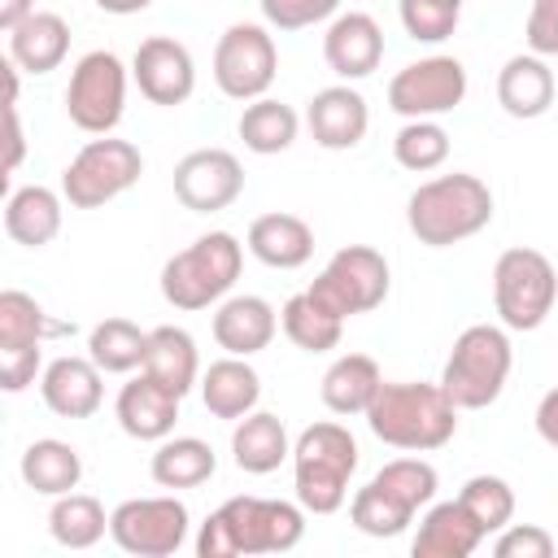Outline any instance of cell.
<instances>
[{
    "label": "cell",
    "instance_id": "1",
    "mask_svg": "<svg viewBox=\"0 0 558 558\" xmlns=\"http://www.w3.org/2000/svg\"><path fill=\"white\" fill-rule=\"evenodd\" d=\"M305 536V506L283 497H227L196 532L201 558L288 554Z\"/></svg>",
    "mask_w": 558,
    "mask_h": 558
},
{
    "label": "cell",
    "instance_id": "2",
    "mask_svg": "<svg viewBox=\"0 0 558 558\" xmlns=\"http://www.w3.org/2000/svg\"><path fill=\"white\" fill-rule=\"evenodd\" d=\"M366 423L375 432V440L405 449V453H432L440 445L453 440L458 432V405L449 401V392L440 384H423V379H397V384H379Z\"/></svg>",
    "mask_w": 558,
    "mask_h": 558
},
{
    "label": "cell",
    "instance_id": "3",
    "mask_svg": "<svg viewBox=\"0 0 558 558\" xmlns=\"http://www.w3.org/2000/svg\"><path fill=\"white\" fill-rule=\"evenodd\" d=\"M405 222H410L414 240L427 248L462 244L493 222V192L480 174H466V170L436 174L410 192Z\"/></svg>",
    "mask_w": 558,
    "mask_h": 558
},
{
    "label": "cell",
    "instance_id": "4",
    "mask_svg": "<svg viewBox=\"0 0 558 558\" xmlns=\"http://www.w3.org/2000/svg\"><path fill=\"white\" fill-rule=\"evenodd\" d=\"M357 471V440L344 423H310L292 445V488L305 514H336L349 501V480Z\"/></svg>",
    "mask_w": 558,
    "mask_h": 558
},
{
    "label": "cell",
    "instance_id": "5",
    "mask_svg": "<svg viewBox=\"0 0 558 558\" xmlns=\"http://www.w3.org/2000/svg\"><path fill=\"white\" fill-rule=\"evenodd\" d=\"M240 266L244 244L231 231H209L161 266V296L174 310H209L235 288Z\"/></svg>",
    "mask_w": 558,
    "mask_h": 558
},
{
    "label": "cell",
    "instance_id": "6",
    "mask_svg": "<svg viewBox=\"0 0 558 558\" xmlns=\"http://www.w3.org/2000/svg\"><path fill=\"white\" fill-rule=\"evenodd\" d=\"M510 366H514V349H510L506 327L471 323L445 357L440 388L449 392V401L458 410H484L501 397V388L510 379Z\"/></svg>",
    "mask_w": 558,
    "mask_h": 558
},
{
    "label": "cell",
    "instance_id": "7",
    "mask_svg": "<svg viewBox=\"0 0 558 558\" xmlns=\"http://www.w3.org/2000/svg\"><path fill=\"white\" fill-rule=\"evenodd\" d=\"M558 301V275L554 262L541 248H506L493 266V305L501 327L510 331H536Z\"/></svg>",
    "mask_w": 558,
    "mask_h": 558
},
{
    "label": "cell",
    "instance_id": "8",
    "mask_svg": "<svg viewBox=\"0 0 558 558\" xmlns=\"http://www.w3.org/2000/svg\"><path fill=\"white\" fill-rule=\"evenodd\" d=\"M144 174V157L131 140H113V135H100V140H87L70 166L61 170V196L74 205V209H100L109 205L113 196L131 192Z\"/></svg>",
    "mask_w": 558,
    "mask_h": 558
},
{
    "label": "cell",
    "instance_id": "9",
    "mask_svg": "<svg viewBox=\"0 0 558 558\" xmlns=\"http://www.w3.org/2000/svg\"><path fill=\"white\" fill-rule=\"evenodd\" d=\"M388 288H392L388 257L379 248H371V244H344L318 270V279L310 283V296L318 305H327L336 318H353V314L379 310Z\"/></svg>",
    "mask_w": 558,
    "mask_h": 558
},
{
    "label": "cell",
    "instance_id": "10",
    "mask_svg": "<svg viewBox=\"0 0 558 558\" xmlns=\"http://www.w3.org/2000/svg\"><path fill=\"white\" fill-rule=\"evenodd\" d=\"M126 109V65L118 52L96 48L78 57L65 83V113L87 135H109Z\"/></svg>",
    "mask_w": 558,
    "mask_h": 558
},
{
    "label": "cell",
    "instance_id": "11",
    "mask_svg": "<svg viewBox=\"0 0 558 558\" xmlns=\"http://www.w3.org/2000/svg\"><path fill=\"white\" fill-rule=\"evenodd\" d=\"M279 74V48H275V35L257 22H231L222 35H218V48H214V83L222 96L231 100H257L270 92Z\"/></svg>",
    "mask_w": 558,
    "mask_h": 558
},
{
    "label": "cell",
    "instance_id": "12",
    "mask_svg": "<svg viewBox=\"0 0 558 558\" xmlns=\"http://www.w3.org/2000/svg\"><path fill=\"white\" fill-rule=\"evenodd\" d=\"M192 527L187 506L170 493V497H131L109 514V536L118 549L135 554V558H170L183 549Z\"/></svg>",
    "mask_w": 558,
    "mask_h": 558
},
{
    "label": "cell",
    "instance_id": "13",
    "mask_svg": "<svg viewBox=\"0 0 558 558\" xmlns=\"http://www.w3.org/2000/svg\"><path fill=\"white\" fill-rule=\"evenodd\" d=\"M466 100V65L458 57H418L388 78V109L410 118H440Z\"/></svg>",
    "mask_w": 558,
    "mask_h": 558
},
{
    "label": "cell",
    "instance_id": "14",
    "mask_svg": "<svg viewBox=\"0 0 558 558\" xmlns=\"http://www.w3.org/2000/svg\"><path fill=\"white\" fill-rule=\"evenodd\" d=\"M244 192V166L227 148H192L174 166V196L192 214H218Z\"/></svg>",
    "mask_w": 558,
    "mask_h": 558
},
{
    "label": "cell",
    "instance_id": "15",
    "mask_svg": "<svg viewBox=\"0 0 558 558\" xmlns=\"http://www.w3.org/2000/svg\"><path fill=\"white\" fill-rule=\"evenodd\" d=\"M131 78L148 105L174 109L196 92V61L174 35H148L131 57Z\"/></svg>",
    "mask_w": 558,
    "mask_h": 558
},
{
    "label": "cell",
    "instance_id": "16",
    "mask_svg": "<svg viewBox=\"0 0 558 558\" xmlns=\"http://www.w3.org/2000/svg\"><path fill=\"white\" fill-rule=\"evenodd\" d=\"M323 61L344 83H357V78L375 74L379 61H384V31H379V22L371 13H362V9L336 13L327 22V35H323Z\"/></svg>",
    "mask_w": 558,
    "mask_h": 558
},
{
    "label": "cell",
    "instance_id": "17",
    "mask_svg": "<svg viewBox=\"0 0 558 558\" xmlns=\"http://www.w3.org/2000/svg\"><path fill=\"white\" fill-rule=\"evenodd\" d=\"M305 126L314 135L318 148L327 153H344V148H357L366 126H371V109H366V96L349 83H336V87H323L310 96L305 105Z\"/></svg>",
    "mask_w": 558,
    "mask_h": 558
},
{
    "label": "cell",
    "instance_id": "18",
    "mask_svg": "<svg viewBox=\"0 0 558 558\" xmlns=\"http://www.w3.org/2000/svg\"><path fill=\"white\" fill-rule=\"evenodd\" d=\"M100 366L92 357H52L39 375V397L57 418H92L105 401V384H100Z\"/></svg>",
    "mask_w": 558,
    "mask_h": 558
},
{
    "label": "cell",
    "instance_id": "19",
    "mask_svg": "<svg viewBox=\"0 0 558 558\" xmlns=\"http://www.w3.org/2000/svg\"><path fill=\"white\" fill-rule=\"evenodd\" d=\"M179 401L183 397H174L166 384H157L148 371H140L131 384H122L113 414L131 440H166L179 423Z\"/></svg>",
    "mask_w": 558,
    "mask_h": 558
},
{
    "label": "cell",
    "instance_id": "20",
    "mask_svg": "<svg viewBox=\"0 0 558 558\" xmlns=\"http://www.w3.org/2000/svg\"><path fill=\"white\" fill-rule=\"evenodd\" d=\"M275 331H279V314L266 296L240 292V296H222L214 310V340L235 357L262 353L275 340Z\"/></svg>",
    "mask_w": 558,
    "mask_h": 558
},
{
    "label": "cell",
    "instance_id": "21",
    "mask_svg": "<svg viewBox=\"0 0 558 558\" xmlns=\"http://www.w3.org/2000/svg\"><path fill=\"white\" fill-rule=\"evenodd\" d=\"M484 541V527L471 519V510L453 497V501H432L427 514L418 519V532L410 541L414 558H466L475 554Z\"/></svg>",
    "mask_w": 558,
    "mask_h": 558
},
{
    "label": "cell",
    "instance_id": "22",
    "mask_svg": "<svg viewBox=\"0 0 558 558\" xmlns=\"http://www.w3.org/2000/svg\"><path fill=\"white\" fill-rule=\"evenodd\" d=\"M554 92H558L554 70H549V61L536 57V52H519V57H510V61L497 70V105H501L510 118L532 122V118L549 113Z\"/></svg>",
    "mask_w": 558,
    "mask_h": 558
},
{
    "label": "cell",
    "instance_id": "23",
    "mask_svg": "<svg viewBox=\"0 0 558 558\" xmlns=\"http://www.w3.org/2000/svg\"><path fill=\"white\" fill-rule=\"evenodd\" d=\"M196 388H201L205 410L214 418H227V423L253 414L257 401H262V375L248 366V357H235V353L209 362V371H201Z\"/></svg>",
    "mask_w": 558,
    "mask_h": 558
},
{
    "label": "cell",
    "instance_id": "24",
    "mask_svg": "<svg viewBox=\"0 0 558 558\" xmlns=\"http://www.w3.org/2000/svg\"><path fill=\"white\" fill-rule=\"evenodd\" d=\"M248 253L270 270H296L314 257V227L296 214H262L248 222Z\"/></svg>",
    "mask_w": 558,
    "mask_h": 558
},
{
    "label": "cell",
    "instance_id": "25",
    "mask_svg": "<svg viewBox=\"0 0 558 558\" xmlns=\"http://www.w3.org/2000/svg\"><path fill=\"white\" fill-rule=\"evenodd\" d=\"M231 458L244 475H270L292 458V440L279 414L270 410H253L244 418H235L231 427Z\"/></svg>",
    "mask_w": 558,
    "mask_h": 558
},
{
    "label": "cell",
    "instance_id": "26",
    "mask_svg": "<svg viewBox=\"0 0 558 558\" xmlns=\"http://www.w3.org/2000/svg\"><path fill=\"white\" fill-rule=\"evenodd\" d=\"M61 192L44 187V183H26V187H13L9 201H4V231L13 244L22 248H44L57 240L61 231Z\"/></svg>",
    "mask_w": 558,
    "mask_h": 558
},
{
    "label": "cell",
    "instance_id": "27",
    "mask_svg": "<svg viewBox=\"0 0 558 558\" xmlns=\"http://www.w3.org/2000/svg\"><path fill=\"white\" fill-rule=\"evenodd\" d=\"M379 384H384V375H379V362H375L371 353H340V357L323 371L318 392H323V405H327L331 414L349 418V414H366V410H371Z\"/></svg>",
    "mask_w": 558,
    "mask_h": 558
},
{
    "label": "cell",
    "instance_id": "28",
    "mask_svg": "<svg viewBox=\"0 0 558 558\" xmlns=\"http://www.w3.org/2000/svg\"><path fill=\"white\" fill-rule=\"evenodd\" d=\"M70 52V22L61 13L35 9L22 26L9 31V57L26 74H52Z\"/></svg>",
    "mask_w": 558,
    "mask_h": 558
},
{
    "label": "cell",
    "instance_id": "29",
    "mask_svg": "<svg viewBox=\"0 0 558 558\" xmlns=\"http://www.w3.org/2000/svg\"><path fill=\"white\" fill-rule=\"evenodd\" d=\"M157 384H166L174 397H187L201 384V353L196 340L183 327H153L148 331V349H144V366Z\"/></svg>",
    "mask_w": 558,
    "mask_h": 558
},
{
    "label": "cell",
    "instance_id": "30",
    "mask_svg": "<svg viewBox=\"0 0 558 558\" xmlns=\"http://www.w3.org/2000/svg\"><path fill=\"white\" fill-rule=\"evenodd\" d=\"M214 471H218L214 445L201 440V436H174V432H170L166 440H157L153 462H148L153 484L174 488V493H179V488H201V484H209Z\"/></svg>",
    "mask_w": 558,
    "mask_h": 558
},
{
    "label": "cell",
    "instance_id": "31",
    "mask_svg": "<svg viewBox=\"0 0 558 558\" xmlns=\"http://www.w3.org/2000/svg\"><path fill=\"white\" fill-rule=\"evenodd\" d=\"M65 331H70V323H52L31 292H17V288L0 292V357L44 353V340L65 336Z\"/></svg>",
    "mask_w": 558,
    "mask_h": 558
},
{
    "label": "cell",
    "instance_id": "32",
    "mask_svg": "<svg viewBox=\"0 0 558 558\" xmlns=\"http://www.w3.org/2000/svg\"><path fill=\"white\" fill-rule=\"evenodd\" d=\"M22 480L26 488L44 493V497H61V493H74L78 480H83V458L70 440H57V436H44V440H31L22 449Z\"/></svg>",
    "mask_w": 558,
    "mask_h": 558
},
{
    "label": "cell",
    "instance_id": "33",
    "mask_svg": "<svg viewBox=\"0 0 558 558\" xmlns=\"http://www.w3.org/2000/svg\"><path fill=\"white\" fill-rule=\"evenodd\" d=\"M235 131H240V140H244L248 153H257V157H275V153H288V148L296 144L301 118H296L292 105L270 100V96H257V100L244 105Z\"/></svg>",
    "mask_w": 558,
    "mask_h": 558
},
{
    "label": "cell",
    "instance_id": "34",
    "mask_svg": "<svg viewBox=\"0 0 558 558\" xmlns=\"http://www.w3.org/2000/svg\"><path fill=\"white\" fill-rule=\"evenodd\" d=\"M279 327H283V336H288L301 353H331V349L340 344V336H344V318H336L327 305H318V301L310 296V288L283 301Z\"/></svg>",
    "mask_w": 558,
    "mask_h": 558
},
{
    "label": "cell",
    "instance_id": "35",
    "mask_svg": "<svg viewBox=\"0 0 558 558\" xmlns=\"http://www.w3.org/2000/svg\"><path fill=\"white\" fill-rule=\"evenodd\" d=\"M144 349H148V331H140L131 318H105L87 331V357L105 371V375H131L144 366Z\"/></svg>",
    "mask_w": 558,
    "mask_h": 558
},
{
    "label": "cell",
    "instance_id": "36",
    "mask_svg": "<svg viewBox=\"0 0 558 558\" xmlns=\"http://www.w3.org/2000/svg\"><path fill=\"white\" fill-rule=\"evenodd\" d=\"M48 532L57 545L65 549H92L105 532H109V514L96 497L87 493H61L52 497V510H48Z\"/></svg>",
    "mask_w": 558,
    "mask_h": 558
},
{
    "label": "cell",
    "instance_id": "37",
    "mask_svg": "<svg viewBox=\"0 0 558 558\" xmlns=\"http://www.w3.org/2000/svg\"><path fill=\"white\" fill-rule=\"evenodd\" d=\"M392 157H397L401 170L427 174V170L445 166V157H449V131L436 118H410L392 135Z\"/></svg>",
    "mask_w": 558,
    "mask_h": 558
},
{
    "label": "cell",
    "instance_id": "38",
    "mask_svg": "<svg viewBox=\"0 0 558 558\" xmlns=\"http://www.w3.org/2000/svg\"><path fill=\"white\" fill-rule=\"evenodd\" d=\"M349 519H353V527H357V532L388 541V536H401V532L414 523V510H410V506H401L397 497H388V493L371 480L366 488H357V493L349 497Z\"/></svg>",
    "mask_w": 558,
    "mask_h": 558
},
{
    "label": "cell",
    "instance_id": "39",
    "mask_svg": "<svg viewBox=\"0 0 558 558\" xmlns=\"http://www.w3.org/2000/svg\"><path fill=\"white\" fill-rule=\"evenodd\" d=\"M375 484H379L388 497H397L401 506H410V510L418 514L423 506L436 501L440 475H436V466L423 462V458H392V462H384V466L375 471Z\"/></svg>",
    "mask_w": 558,
    "mask_h": 558
},
{
    "label": "cell",
    "instance_id": "40",
    "mask_svg": "<svg viewBox=\"0 0 558 558\" xmlns=\"http://www.w3.org/2000/svg\"><path fill=\"white\" fill-rule=\"evenodd\" d=\"M458 501L471 510V519L484 527V536L501 532L514 519V488L501 475H471L458 493Z\"/></svg>",
    "mask_w": 558,
    "mask_h": 558
},
{
    "label": "cell",
    "instance_id": "41",
    "mask_svg": "<svg viewBox=\"0 0 558 558\" xmlns=\"http://www.w3.org/2000/svg\"><path fill=\"white\" fill-rule=\"evenodd\" d=\"M397 13H401V26L410 39L418 44H440L453 35L458 17H462V4H449V0H397Z\"/></svg>",
    "mask_w": 558,
    "mask_h": 558
},
{
    "label": "cell",
    "instance_id": "42",
    "mask_svg": "<svg viewBox=\"0 0 558 558\" xmlns=\"http://www.w3.org/2000/svg\"><path fill=\"white\" fill-rule=\"evenodd\" d=\"M266 26L275 31H305L340 13V0H257Z\"/></svg>",
    "mask_w": 558,
    "mask_h": 558
},
{
    "label": "cell",
    "instance_id": "43",
    "mask_svg": "<svg viewBox=\"0 0 558 558\" xmlns=\"http://www.w3.org/2000/svg\"><path fill=\"white\" fill-rule=\"evenodd\" d=\"M497 558H554V536L541 523H506L493 541Z\"/></svg>",
    "mask_w": 558,
    "mask_h": 558
},
{
    "label": "cell",
    "instance_id": "44",
    "mask_svg": "<svg viewBox=\"0 0 558 558\" xmlns=\"http://www.w3.org/2000/svg\"><path fill=\"white\" fill-rule=\"evenodd\" d=\"M523 39H527V52L558 57V0H532Z\"/></svg>",
    "mask_w": 558,
    "mask_h": 558
},
{
    "label": "cell",
    "instance_id": "45",
    "mask_svg": "<svg viewBox=\"0 0 558 558\" xmlns=\"http://www.w3.org/2000/svg\"><path fill=\"white\" fill-rule=\"evenodd\" d=\"M4 140H9L4 170H17L22 157H26V135H22V122H17V105H4Z\"/></svg>",
    "mask_w": 558,
    "mask_h": 558
},
{
    "label": "cell",
    "instance_id": "46",
    "mask_svg": "<svg viewBox=\"0 0 558 558\" xmlns=\"http://www.w3.org/2000/svg\"><path fill=\"white\" fill-rule=\"evenodd\" d=\"M536 432L549 449H558V388H549L541 401H536Z\"/></svg>",
    "mask_w": 558,
    "mask_h": 558
},
{
    "label": "cell",
    "instance_id": "47",
    "mask_svg": "<svg viewBox=\"0 0 558 558\" xmlns=\"http://www.w3.org/2000/svg\"><path fill=\"white\" fill-rule=\"evenodd\" d=\"M35 13V0H0V31L9 35L13 26H22Z\"/></svg>",
    "mask_w": 558,
    "mask_h": 558
},
{
    "label": "cell",
    "instance_id": "48",
    "mask_svg": "<svg viewBox=\"0 0 558 558\" xmlns=\"http://www.w3.org/2000/svg\"><path fill=\"white\" fill-rule=\"evenodd\" d=\"M153 0H96V9L113 13V17H131V13H144Z\"/></svg>",
    "mask_w": 558,
    "mask_h": 558
},
{
    "label": "cell",
    "instance_id": "49",
    "mask_svg": "<svg viewBox=\"0 0 558 558\" xmlns=\"http://www.w3.org/2000/svg\"><path fill=\"white\" fill-rule=\"evenodd\" d=\"M449 4H462V0H449Z\"/></svg>",
    "mask_w": 558,
    "mask_h": 558
}]
</instances>
